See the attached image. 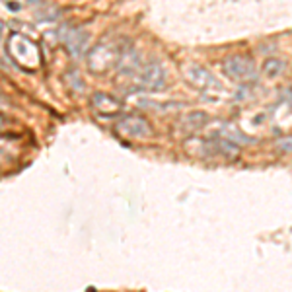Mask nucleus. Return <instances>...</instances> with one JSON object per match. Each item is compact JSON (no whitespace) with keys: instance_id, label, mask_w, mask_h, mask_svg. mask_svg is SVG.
Here are the masks:
<instances>
[{"instance_id":"nucleus-1","label":"nucleus","mask_w":292,"mask_h":292,"mask_svg":"<svg viewBox=\"0 0 292 292\" xmlns=\"http://www.w3.org/2000/svg\"><path fill=\"white\" fill-rule=\"evenodd\" d=\"M224 72L234 82H251V80L257 78V66H255V63L249 57H243V55H234V57L226 59Z\"/></svg>"},{"instance_id":"nucleus-2","label":"nucleus","mask_w":292,"mask_h":292,"mask_svg":"<svg viewBox=\"0 0 292 292\" xmlns=\"http://www.w3.org/2000/svg\"><path fill=\"white\" fill-rule=\"evenodd\" d=\"M185 74H187V78H189V82L191 84H195L197 88H201V90H207V88H211V90H220V84L216 82V78L207 70V68H201V66H189V68H185Z\"/></svg>"},{"instance_id":"nucleus-3","label":"nucleus","mask_w":292,"mask_h":292,"mask_svg":"<svg viewBox=\"0 0 292 292\" xmlns=\"http://www.w3.org/2000/svg\"><path fill=\"white\" fill-rule=\"evenodd\" d=\"M164 80H166V74H164V70H162L160 65L146 66V70H144V74H142V82L148 86V88H152V90L164 88V84H166Z\"/></svg>"},{"instance_id":"nucleus-4","label":"nucleus","mask_w":292,"mask_h":292,"mask_svg":"<svg viewBox=\"0 0 292 292\" xmlns=\"http://www.w3.org/2000/svg\"><path fill=\"white\" fill-rule=\"evenodd\" d=\"M276 148L282 150V152H292V134L282 136V138L276 142Z\"/></svg>"}]
</instances>
